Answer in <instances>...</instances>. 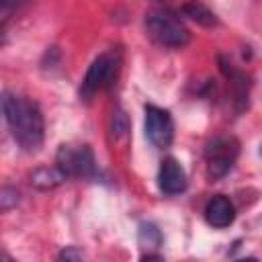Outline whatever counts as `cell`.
<instances>
[{
	"label": "cell",
	"mask_w": 262,
	"mask_h": 262,
	"mask_svg": "<svg viewBox=\"0 0 262 262\" xmlns=\"http://www.w3.org/2000/svg\"><path fill=\"white\" fill-rule=\"evenodd\" d=\"M182 10H184V14H186L188 18H192L194 23H199V25H203V27H213V25H217L215 14H213L203 2H199V0L186 2V4L182 6Z\"/></svg>",
	"instance_id": "10"
},
{
	"label": "cell",
	"mask_w": 262,
	"mask_h": 262,
	"mask_svg": "<svg viewBox=\"0 0 262 262\" xmlns=\"http://www.w3.org/2000/svg\"><path fill=\"white\" fill-rule=\"evenodd\" d=\"M29 2H31V0H0V12H2V18L6 20L10 12L23 8V6L29 4Z\"/></svg>",
	"instance_id": "14"
},
{
	"label": "cell",
	"mask_w": 262,
	"mask_h": 262,
	"mask_svg": "<svg viewBox=\"0 0 262 262\" xmlns=\"http://www.w3.org/2000/svg\"><path fill=\"white\" fill-rule=\"evenodd\" d=\"M205 219L211 227L215 229H225L233 223L235 219V209H233V203L223 196V194H215L209 199L207 207H205Z\"/></svg>",
	"instance_id": "8"
},
{
	"label": "cell",
	"mask_w": 262,
	"mask_h": 262,
	"mask_svg": "<svg viewBox=\"0 0 262 262\" xmlns=\"http://www.w3.org/2000/svg\"><path fill=\"white\" fill-rule=\"evenodd\" d=\"M55 166L70 178H92L96 162L88 145H61L55 156Z\"/></svg>",
	"instance_id": "4"
},
{
	"label": "cell",
	"mask_w": 262,
	"mask_h": 262,
	"mask_svg": "<svg viewBox=\"0 0 262 262\" xmlns=\"http://www.w3.org/2000/svg\"><path fill=\"white\" fill-rule=\"evenodd\" d=\"M2 113L14 141L25 151H37L45 135V123L37 102L25 96H18L14 92H4Z\"/></svg>",
	"instance_id": "1"
},
{
	"label": "cell",
	"mask_w": 262,
	"mask_h": 262,
	"mask_svg": "<svg viewBox=\"0 0 262 262\" xmlns=\"http://www.w3.org/2000/svg\"><path fill=\"white\" fill-rule=\"evenodd\" d=\"M237 141L233 137H217L207 145L205 158H207V174L209 178H221L225 176L235 158H237Z\"/></svg>",
	"instance_id": "5"
},
{
	"label": "cell",
	"mask_w": 262,
	"mask_h": 262,
	"mask_svg": "<svg viewBox=\"0 0 262 262\" xmlns=\"http://www.w3.org/2000/svg\"><path fill=\"white\" fill-rule=\"evenodd\" d=\"M16 201H18V192H16V188L4 186V188L0 190V207H2V211L12 209V207L16 205Z\"/></svg>",
	"instance_id": "13"
},
{
	"label": "cell",
	"mask_w": 262,
	"mask_h": 262,
	"mask_svg": "<svg viewBox=\"0 0 262 262\" xmlns=\"http://www.w3.org/2000/svg\"><path fill=\"white\" fill-rule=\"evenodd\" d=\"M59 258H61V260H80L82 254L76 252V250H63V252L59 254Z\"/></svg>",
	"instance_id": "15"
},
{
	"label": "cell",
	"mask_w": 262,
	"mask_h": 262,
	"mask_svg": "<svg viewBox=\"0 0 262 262\" xmlns=\"http://www.w3.org/2000/svg\"><path fill=\"white\" fill-rule=\"evenodd\" d=\"M145 31L158 45L170 47V49H180L190 39L188 31L180 23V18L176 14H172L170 10H162V8L149 10L145 14Z\"/></svg>",
	"instance_id": "2"
},
{
	"label": "cell",
	"mask_w": 262,
	"mask_h": 262,
	"mask_svg": "<svg viewBox=\"0 0 262 262\" xmlns=\"http://www.w3.org/2000/svg\"><path fill=\"white\" fill-rule=\"evenodd\" d=\"M162 242L160 229L154 223H141L139 225V244L141 248H158Z\"/></svg>",
	"instance_id": "11"
},
{
	"label": "cell",
	"mask_w": 262,
	"mask_h": 262,
	"mask_svg": "<svg viewBox=\"0 0 262 262\" xmlns=\"http://www.w3.org/2000/svg\"><path fill=\"white\" fill-rule=\"evenodd\" d=\"M68 176L55 166V168H39L31 174V184L39 190H47V188H53L57 184H61Z\"/></svg>",
	"instance_id": "9"
},
{
	"label": "cell",
	"mask_w": 262,
	"mask_h": 262,
	"mask_svg": "<svg viewBox=\"0 0 262 262\" xmlns=\"http://www.w3.org/2000/svg\"><path fill=\"white\" fill-rule=\"evenodd\" d=\"M127 131H129L127 115L121 108H115V113H113V133H115V137H125Z\"/></svg>",
	"instance_id": "12"
},
{
	"label": "cell",
	"mask_w": 262,
	"mask_h": 262,
	"mask_svg": "<svg viewBox=\"0 0 262 262\" xmlns=\"http://www.w3.org/2000/svg\"><path fill=\"white\" fill-rule=\"evenodd\" d=\"M117 70H119V55L115 51H106L98 55L86 70V76L80 86V96L84 100H90L98 90L111 86L117 76Z\"/></svg>",
	"instance_id": "3"
},
{
	"label": "cell",
	"mask_w": 262,
	"mask_h": 262,
	"mask_svg": "<svg viewBox=\"0 0 262 262\" xmlns=\"http://www.w3.org/2000/svg\"><path fill=\"white\" fill-rule=\"evenodd\" d=\"M145 137L156 147H168L174 137V123L168 111L147 104L145 106Z\"/></svg>",
	"instance_id": "6"
},
{
	"label": "cell",
	"mask_w": 262,
	"mask_h": 262,
	"mask_svg": "<svg viewBox=\"0 0 262 262\" xmlns=\"http://www.w3.org/2000/svg\"><path fill=\"white\" fill-rule=\"evenodd\" d=\"M158 184L164 194H180L186 188V172L178 160L166 158L158 172Z\"/></svg>",
	"instance_id": "7"
}]
</instances>
